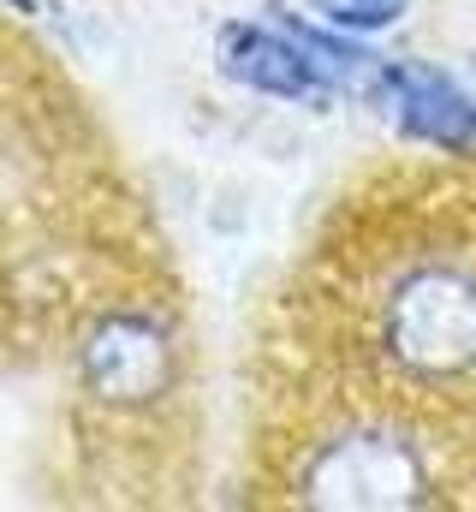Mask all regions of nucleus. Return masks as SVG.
Segmentation results:
<instances>
[{
  "mask_svg": "<svg viewBox=\"0 0 476 512\" xmlns=\"http://www.w3.org/2000/svg\"><path fill=\"white\" fill-rule=\"evenodd\" d=\"M72 382L102 411H143L179 387V334L149 304H102L72 340Z\"/></svg>",
  "mask_w": 476,
  "mask_h": 512,
  "instance_id": "7ed1b4c3",
  "label": "nucleus"
},
{
  "mask_svg": "<svg viewBox=\"0 0 476 512\" xmlns=\"http://www.w3.org/2000/svg\"><path fill=\"white\" fill-rule=\"evenodd\" d=\"M405 6H411V0H310V12H316L322 24L346 30V36H369V30L399 24Z\"/></svg>",
  "mask_w": 476,
  "mask_h": 512,
  "instance_id": "39448f33",
  "label": "nucleus"
},
{
  "mask_svg": "<svg viewBox=\"0 0 476 512\" xmlns=\"http://www.w3.org/2000/svg\"><path fill=\"white\" fill-rule=\"evenodd\" d=\"M292 501L304 507H429L435 471L393 423H346L304 441L292 465Z\"/></svg>",
  "mask_w": 476,
  "mask_h": 512,
  "instance_id": "f03ea898",
  "label": "nucleus"
},
{
  "mask_svg": "<svg viewBox=\"0 0 476 512\" xmlns=\"http://www.w3.org/2000/svg\"><path fill=\"white\" fill-rule=\"evenodd\" d=\"M375 352L393 376L447 387L476 376V268L459 256L405 262L375 298Z\"/></svg>",
  "mask_w": 476,
  "mask_h": 512,
  "instance_id": "f257e3e1",
  "label": "nucleus"
},
{
  "mask_svg": "<svg viewBox=\"0 0 476 512\" xmlns=\"http://www.w3.org/2000/svg\"><path fill=\"white\" fill-rule=\"evenodd\" d=\"M393 126L441 155H476V102L423 60H375V78L363 90Z\"/></svg>",
  "mask_w": 476,
  "mask_h": 512,
  "instance_id": "20e7f679",
  "label": "nucleus"
}]
</instances>
